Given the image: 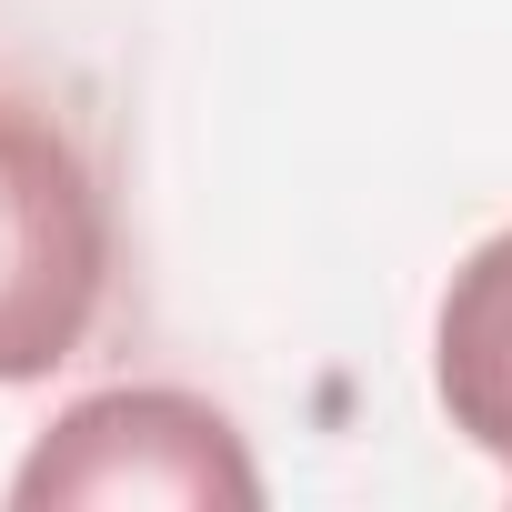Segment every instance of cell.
<instances>
[{
	"label": "cell",
	"instance_id": "obj_1",
	"mask_svg": "<svg viewBox=\"0 0 512 512\" xmlns=\"http://www.w3.org/2000/svg\"><path fill=\"white\" fill-rule=\"evenodd\" d=\"M111 292V201L81 141L0 81V392L61 372Z\"/></svg>",
	"mask_w": 512,
	"mask_h": 512
},
{
	"label": "cell",
	"instance_id": "obj_2",
	"mask_svg": "<svg viewBox=\"0 0 512 512\" xmlns=\"http://www.w3.org/2000/svg\"><path fill=\"white\" fill-rule=\"evenodd\" d=\"M11 502L41 512V502H262V472H251L241 432L221 402L201 392H171V382H121V392H91L71 402L31 462L11 472Z\"/></svg>",
	"mask_w": 512,
	"mask_h": 512
},
{
	"label": "cell",
	"instance_id": "obj_3",
	"mask_svg": "<svg viewBox=\"0 0 512 512\" xmlns=\"http://www.w3.org/2000/svg\"><path fill=\"white\" fill-rule=\"evenodd\" d=\"M432 392L452 432L512 482V231L472 241L432 312Z\"/></svg>",
	"mask_w": 512,
	"mask_h": 512
}]
</instances>
